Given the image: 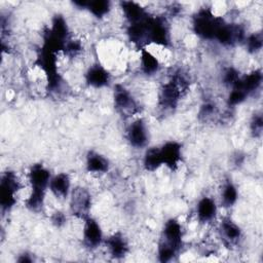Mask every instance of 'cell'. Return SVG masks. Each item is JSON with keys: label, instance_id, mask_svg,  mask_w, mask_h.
<instances>
[{"label": "cell", "instance_id": "cell-1", "mask_svg": "<svg viewBox=\"0 0 263 263\" xmlns=\"http://www.w3.org/2000/svg\"><path fill=\"white\" fill-rule=\"evenodd\" d=\"M188 88V82L180 73H176L172 79L163 84L160 89L159 104L164 109H173L177 106L182 93Z\"/></svg>", "mask_w": 263, "mask_h": 263}, {"label": "cell", "instance_id": "cell-2", "mask_svg": "<svg viewBox=\"0 0 263 263\" xmlns=\"http://www.w3.org/2000/svg\"><path fill=\"white\" fill-rule=\"evenodd\" d=\"M223 22V18L216 16L210 8H202L193 17V30L203 39H215Z\"/></svg>", "mask_w": 263, "mask_h": 263}, {"label": "cell", "instance_id": "cell-3", "mask_svg": "<svg viewBox=\"0 0 263 263\" xmlns=\"http://www.w3.org/2000/svg\"><path fill=\"white\" fill-rule=\"evenodd\" d=\"M170 42V31L166 20L161 16H149L146 20V43L166 46Z\"/></svg>", "mask_w": 263, "mask_h": 263}, {"label": "cell", "instance_id": "cell-4", "mask_svg": "<svg viewBox=\"0 0 263 263\" xmlns=\"http://www.w3.org/2000/svg\"><path fill=\"white\" fill-rule=\"evenodd\" d=\"M21 188L20 181L13 172H6L0 182V205L3 212L9 211L16 202L15 194Z\"/></svg>", "mask_w": 263, "mask_h": 263}, {"label": "cell", "instance_id": "cell-5", "mask_svg": "<svg viewBox=\"0 0 263 263\" xmlns=\"http://www.w3.org/2000/svg\"><path fill=\"white\" fill-rule=\"evenodd\" d=\"M91 197L89 192L83 187H76L71 192L70 210L71 213L80 219H86L90 210Z\"/></svg>", "mask_w": 263, "mask_h": 263}, {"label": "cell", "instance_id": "cell-6", "mask_svg": "<svg viewBox=\"0 0 263 263\" xmlns=\"http://www.w3.org/2000/svg\"><path fill=\"white\" fill-rule=\"evenodd\" d=\"M182 237L183 231L181 224L175 219H170L164 223L159 246L170 248L178 253L182 246Z\"/></svg>", "mask_w": 263, "mask_h": 263}, {"label": "cell", "instance_id": "cell-7", "mask_svg": "<svg viewBox=\"0 0 263 263\" xmlns=\"http://www.w3.org/2000/svg\"><path fill=\"white\" fill-rule=\"evenodd\" d=\"M114 105L118 112L123 115H134L139 112L138 105L132 93L121 84L114 86Z\"/></svg>", "mask_w": 263, "mask_h": 263}, {"label": "cell", "instance_id": "cell-8", "mask_svg": "<svg viewBox=\"0 0 263 263\" xmlns=\"http://www.w3.org/2000/svg\"><path fill=\"white\" fill-rule=\"evenodd\" d=\"M32 192L45 195V190L49 186L50 174L42 164H34L29 173Z\"/></svg>", "mask_w": 263, "mask_h": 263}, {"label": "cell", "instance_id": "cell-9", "mask_svg": "<svg viewBox=\"0 0 263 263\" xmlns=\"http://www.w3.org/2000/svg\"><path fill=\"white\" fill-rule=\"evenodd\" d=\"M84 221L83 243L88 249H96L103 239L102 229L99 223L90 217H87Z\"/></svg>", "mask_w": 263, "mask_h": 263}, {"label": "cell", "instance_id": "cell-10", "mask_svg": "<svg viewBox=\"0 0 263 263\" xmlns=\"http://www.w3.org/2000/svg\"><path fill=\"white\" fill-rule=\"evenodd\" d=\"M127 140L135 148H143L148 142V132L142 119H137L129 124L127 129Z\"/></svg>", "mask_w": 263, "mask_h": 263}, {"label": "cell", "instance_id": "cell-11", "mask_svg": "<svg viewBox=\"0 0 263 263\" xmlns=\"http://www.w3.org/2000/svg\"><path fill=\"white\" fill-rule=\"evenodd\" d=\"M162 164H165L172 171H175L181 161V145L177 142H166L160 148Z\"/></svg>", "mask_w": 263, "mask_h": 263}, {"label": "cell", "instance_id": "cell-12", "mask_svg": "<svg viewBox=\"0 0 263 263\" xmlns=\"http://www.w3.org/2000/svg\"><path fill=\"white\" fill-rule=\"evenodd\" d=\"M262 81V74L259 70L253 71L250 74L239 77L238 80L232 85L233 89H236L240 92H242L246 97L254 90H256Z\"/></svg>", "mask_w": 263, "mask_h": 263}, {"label": "cell", "instance_id": "cell-13", "mask_svg": "<svg viewBox=\"0 0 263 263\" xmlns=\"http://www.w3.org/2000/svg\"><path fill=\"white\" fill-rule=\"evenodd\" d=\"M85 79L88 85L100 88L106 86L110 81V74L100 65L91 66L85 74Z\"/></svg>", "mask_w": 263, "mask_h": 263}, {"label": "cell", "instance_id": "cell-14", "mask_svg": "<svg viewBox=\"0 0 263 263\" xmlns=\"http://www.w3.org/2000/svg\"><path fill=\"white\" fill-rule=\"evenodd\" d=\"M220 233L224 243L230 246L236 243L241 236L240 228L230 218L222 220L220 224Z\"/></svg>", "mask_w": 263, "mask_h": 263}, {"label": "cell", "instance_id": "cell-15", "mask_svg": "<svg viewBox=\"0 0 263 263\" xmlns=\"http://www.w3.org/2000/svg\"><path fill=\"white\" fill-rule=\"evenodd\" d=\"M106 246L108 252L113 258H122L128 251V245L126 239L121 233H114L106 239Z\"/></svg>", "mask_w": 263, "mask_h": 263}, {"label": "cell", "instance_id": "cell-16", "mask_svg": "<svg viewBox=\"0 0 263 263\" xmlns=\"http://www.w3.org/2000/svg\"><path fill=\"white\" fill-rule=\"evenodd\" d=\"M49 189L52 192V194L59 198L64 199L68 196L69 190H70V179L67 174L61 173L53 178L50 179L49 182Z\"/></svg>", "mask_w": 263, "mask_h": 263}, {"label": "cell", "instance_id": "cell-17", "mask_svg": "<svg viewBox=\"0 0 263 263\" xmlns=\"http://www.w3.org/2000/svg\"><path fill=\"white\" fill-rule=\"evenodd\" d=\"M217 213V205L211 197H202L196 205V215L201 223L212 221Z\"/></svg>", "mask_w": 263, "mask_h": 263}, {"label": "cell", "instance_id": "cell-18", "mask_svg": "<svg viewBox=\"0 0 263 263\" xmlns=\"http://www.w3.org/2000/svg\"><path fill=\"white\" fill-rule=\"evenodd\" d=\"M121 8L123 10V13L126 17V20L129 22V24L140 22L144 20L146 16H148L145 9L138 3L133 1H122Z\"/></svg>", "mask_w": 263, "mask_h": 263}, {"label": "cell", "instance_id": "cell-19", "mask_svg": "<svg viewBox=\"0 0 263 263\" xmlns=\"http://www.w3.org/2000/svg\"><path fill=\"white\" fill-rule=\"evenodd\" d=\"M109 168L108 160L101 154L90 151L86 156V170L90 173H106Z\"/></svg>", "mask_w": 263, "mask_h": 263}, {"label": "cell", "instance_id": "cell-20", "mask_svg": "<svg viewBox=\"0 0 263 263\" xmlns=\"http://www.w3.org/2000/svg\"><path fill=\"white\" fill-rule=\"evenodd\" d=\"M143 164H144V167L149 172H153L157 170L162 164L160 148L151 147L147 149L144 154Z\"/></svg>", "mask_w": 263, "mask_h": 263}, {"label": "cell", "instance_id": "cell-21", "mask_svg": "<svg viewBox=\"0 0 263 263\" xmlns=\"http://www.w3.org/2000/svg\"><path fill=\"white\" fill-rule=\"evenodd\" d=\"M141 68L146 75H152L159 68L158 60L145 48L141 49Z\"/></svg>", "mask_w": 263, "mask_h": 263}, {"label": "cell", "instance_id": "cell-22", "mask_svg": "<svg viewBox=\"0 0 263 263\" xmlns=\"http://www.w3.org/2000/svg\"><path fill=\"white\" fill-rule=\"evenodd\" d=\"M237 199V190L232 182L228 181L224 184L221 192V203L223 206H232Z\"/></svg>", "mask_w": 263, "mask_h": 263}, {"label": "cell", "instance_id": "cell-23", "mask_svg": "<svg viewBox=\"0 0 263 263\" xmlns=\"http://www.w3.org/2000/svg\"><path fill=\"white\" fill-rule=\"evenodd\" d=\"M95 16L102 17L107 14L110 10V2L107 0H96V1H88L86 7Z\"/></svg>", "mask_w": 263, "mask_h": 263}, {"label": "cell", "instance_id": "cell-24", "mask_svg": "<svg viewBox=\"0 0 263 263\" xmlns=\"http://www.w3.org/2000/svg\"><path fill=\"white\" fill-rule=\"evenodd\" d=\"M247 48L250 52H257L262 47V36L261 34H253L247 38Z\"/></svg>", "mask_w": 263, "mask_h": 263}, {"label": "cell", "instance_id": "cell-25", "mask_svg": "<svg viewBox=\"0 0 263 263\" xmlns=\"http://www.w3.org/2000/svg\"><path fill=\"white\" fill-rule=\"evenodd\" d=\"M239 78L237 71L233 68H228L223 74V81L227 85H233Z\"/></svg>", "mask_w": 263, "mask_h": 263}, {"label": "cell", "instance_id": "cell-26", "mask_svg": "<svg viewBox=\"0 0 263 263\" xmlns=\"http://www.w3.org/2000/svg\"><path fill=\"white\" fill-rule=\"evenodd\" d=\"M262 127H263V120H262V116L261 115H255L251 121V130L254 134L255 137H258L261 132H262Z\"/></svg>", "mask_w": 263, "mask_h": 263}, {"label": "cell", "instance_id": "cell-27", "mask_svg": "<svg viewBox=\"0 0 263 263\" xmlns=\"http://www.w3.org/2000/svg\"><path fill=\"white\" fill-rule=\"evenodd\" d=\"M66 221V217L63 213L61 212H55L52 216V223L55 225V226H62Z\"/></svg>", "mask_w": 263, "mask_h": 263}, {"label": "cell", "instance_id": "cell-28", "mask_svg": "<svg viewBox=\"0 0 263 263\" xmlns=\"http://www.w3.org/2000/svg\"><path fill=\"white\" fill-rule=\"evenodd\" d=\"M17 261H18V262H22V263H23V262H31L32 259L29 258L28 255H26V256H25V255H22L21 258H20Z\"/></svg>", "mask_w": 263, "mask_h": 263}]
</instances>
